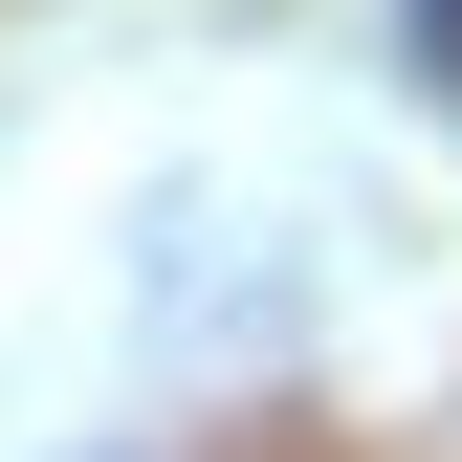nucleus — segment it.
<instances>
[{"label":"nucleus","mask_w":462,"mask_h":462,"mask_svg":"<svg viewBox=\"0 0 462 462\" xmlns=\"http://www.w3.org/2000/svg\"><path fill=\"white\" fill-rule=\"evenodd\" d=\"M419 67H462V0H419Z\"/></svg>","instance_id":"f257e3e1"}]
</instances>
